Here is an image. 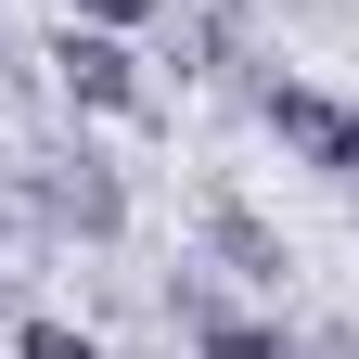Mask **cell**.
I'll return each instance as SVG.
<instances>
[{"label":"cell","mask_w":359,"mask_h":359,"mask_svg":"<svg viewBox=\"0 0 359 359\" xmlns=\"http://www.w3.org/2000/svg\"><path fill=\"white\" fill-rule=\"evenodd\" d=\"M39 205H52V231H90V244H116V231H128V193H116V167H103V154H52Z\"/></svg>","instance_id":"obj_3"},{"label":"cell","mask_w":359,"mask_h":359,"mask_svg":"<svg viewBox=\"0 0 359 359\" xmlns=\"http://www.w3.org/2000/svg\"><path fill=\"white\" fill-rule=\"evenodd\" d=\"M154 13H167V0H77V26H128V39H142Z\"/></svg>","instance_id":"obj_7"},{"label":"cell","mask_w":359,"mask_h":359,"mask_svg":"<svg viewBox=\"0 0 359 359\" xmlns=\"http://www.w3.org/2000/svg\"><path fill=\"white\" fill-rule=\"evenodd\" d=\"M205 244H218V257H231V269H244V283H283V269H295V257H283V231H257V205H231V193H218V205H205Z\"/></svg>","instance_id":"obj_4"},{"label":"cell","mask_w":359,"mask_h":359,"mask_svg":"<svg viewBox=\"0 0 359 359\" xmlns=\"http://www.w3.org/2000/svg\"><path fill=\"white\" fill-rule=\"evenodd\" d=\"M257 116H269V142H283L295 167H321V180H359V103L321 77H269L257 90Z\"/></svg>","instance_id":"obj_1"},{"label":"cell","mask_w":359,"mask_h":359,"mask_svg":"<svg viewBox=\"0 0 359 359\" xmlns=\"http://www.w3.org/2000/svg\"><path fill=\"white\" fill-rule=\"evenodd\" d=\"M193 359H295V334L257 321V308H205V321H193Z\"/></svg>","instance_id":"obj_5"},{"label":"cell","mask_w":359,"mask_h":359,"mask_svg":"<svg viewBox=\"0 0 359 359\" xmlns=\"http://www.w3.org/2000/svg\"><path fill=\"white\" fill-rule=\"evenodd\" d=\"M13 359H103V334L65 321V308H26V321H13Z\"/></svg>","instance_id":"obj_6"},{"label":"cell","mask_w":359,"mask_h":359,"mask_svg":"<svg viewBox=\"0 0 359 359\" xmlns=\"http://www.w3.org/2000/svg\"><path fill=\"white\" fill-rule=\"evenodd\" d=\"M52 77L90 116H154V77H142V52H128V26H65L52 39Z\"/></svg>","instance_id":"obj_2"}]
</instances>
